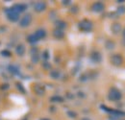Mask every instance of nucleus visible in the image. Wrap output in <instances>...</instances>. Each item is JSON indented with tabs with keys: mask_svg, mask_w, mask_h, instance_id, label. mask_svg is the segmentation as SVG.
I'll return each instance as SVG.
<instances>
[{
	"mask_svg": "<svg viewBox=\"0 0 125 120\" xmlns=\"http://www.w3.org/2000/svg\"><path fill=\"white\" fill-rule=\"evenodd\" d=\"M108 98L111 101H119L122 98V94L119 90L115 88H112L109 90V94H108Z\"/></svg>",
	"mask_w": 125,
	"mask_h": 120,
	"instance_id": "1",
	"label": "nucleus"
},
{
	"mask_svg": "<svg viewBox=\"0 0 125 120\" xmlns=\"http://www.w3.org/2000/svg\"><path fill=\"white\" fill-rule=\"evenodd\" d=\"M78 27L79 29L81 31H83V32H91L93 30L94 25H93L92 21H90L88 19H84V20L80 21L78 23Z\"/></svg>",
	"mask_w": 125,
	"mask_h": 120,
	"instance_id": "2",
	"label": "nucleus"
},
{
	"mask_svg": "<svg viewBox=\"0 0 125 120\" xmlns=\"http://www.w3.org/2000/svg\"><path fill=\"white\" fill-rule=\"evenodd\" d=\"M5 12H6L7 17H8V19H9L10 21H12V22H16V21L19 20V14L16 13V11L13 9V7L10 8V9H7Z\"/></svg>",
	"mask_w": 125,
	"mask_h": 120,
	"instance_id": "3",
	"label": "nucleus"
},
{
	"mask_svg": "<svg viewBox=\"0 0 125 120\" xmlns=\"http://www.w3.org/2000/svg\"><path fill=\"white\" fill-rule=\"evenodd\" d=\"M32 22V15L30 14H27L24 16L21 17V19L19 20V26L21 28H26L28 27Z\"/></svg>",
	"mask_w": 125,
	"mask_h": 120,
	"instance_id": "4",
	"label": "nucleus"
},
{
	"mask_svg": "<svg viewBox=\"0 0 125 120\" xmlns=\"http://www.w3.org/2000/svg\"><path fill=\"white\" fill-rule=\"evenodd\" d=\"M111 62L115 66H120L123 63V59L119 54H114L111 57Z\"/></svg>",
	"mask_w": 125,
	"mask_h": 120,
	"instance_id": "5",
	"label": "nucleus"
},
{
	"mask_svg": "<svg viewBox=\"0 0 125 120\" xmlns=\"http://www.w3.org/2000/svg\"><path fill=\"white\" fill-rule=\"evenodd\" d=\"M92 10L94 13H101L105 10V5L102 2H95L92 6Z\"/></svg>",
	"mask_w": 125,
	"mask_h": 120,
	"instance_id": "6",
	"label": "nucleus"
},
{
	"mask_svg": "<svg viewBox=\"0 0 125 120\" xmlns=\"http://www.w3.org/2000/svg\"><path fill=\"white\" fill-rule=\"evenodd\" d=\"M45 9H46V3H45V2L40 1V2H37V3L34 5V10H35L37 13H42V12H43Z\"/></svg>",
	"mask_w": 125,
	"mask_h": 120,
	"instance_id": "7",
	"label": "nucleus"
},
{
	"mask_svg": "<svg viewBox=\"0 0 125 120\" xmlns=\"http://www.w3.org/2000/svg\"><path fill=\"white\" fill-rule=\"evenodd\" d=\"M91 59L92 60L94 61V62H100L101 60H102V56H101V54L99 53V52H97V51H94L92 54H91Z\"/></svg>",
	"mask_w": 125,
	"mask_h": 120,
	"instance_id": "8",
	"label": "nucleus"
},
{
	"mask_svg": "<svg viewBox=\"0 0 125 120\" xmlns=\"http://www.w3.org/2000/svg\"><path fill=\"white\" fill-rule=\"evenodd\" d=\"M13 9L16 11V13L21 14V13L25 12V10L27 9V6L25 4H16V5L13 6Z\"/></svg>",
	"mask_w": 125,
	"mask_h": 120,
	"instance_id": "9",
	"label": "nucleus"
},
{
	"mask_svg": "<svg viewBox=\"0 0 125 120\" xmlns=\"http://www.w3.org/2000/svg\"><path fill=\"white\" fill-rule=\"evenodd\" d=\"M34 91L36 92V94L42 96V95H43L44 92H45V88H44L43 86H42V85H36L35 88H34Z\"/></svg>",
	"mask_w": 125,
	"mask_h": 120,
	"instance_id": "10",
	"label": "nucleus"
},
{
	"mask_svg": "<svg viewBox=\"0 0 125 120\" xmlns=\"http://www.w3.org/2000/svg\"><path fill=\"white\" fill-rule=\"evenodd\" d=\"M34 35H35V36L37 37V39L40 40L44 39V38L46 37V31L44 30V29H39V30H37L35 32Z\"/></svg>",
	"mask_w": 125,
	"mask_h": 120,
	"instance_id": "11",
	"label": "nucleus"
},
{
	"mask_svg": "<svg viewBox=\"0 0 125 120\" xmlns=\"http://www.w3.org/2000/svg\"><path fill=\"white\" fill-rule=\"evenodd\" d=\"M25 51H26V49H25V46L23 44H18L16 46V52L18 56H20V57L23 56V55L25 54Z\"/></svg>",
	"mask_w": 125,
	"mask_h": 120,
	"instance_id": "12",
	"label": "nucleus"
},
{
	"mask_svg": "<svg viewBox=\"0 0 125 120\" xmlns=\"http://www.w3.org/2000/svg\"><path fill=\"white\" fill-rule=\"evenodd\" d=\"M111 30H112V32H113L114 34L116 35V34L120 33V31H121V25H120L119 23H114V24H112Z\"/></svg>",
	"mask_w": 125,
	"mask_h": 120,
	"instance_id": "13",
	"label": "nucleus"
},
{
	"mask_svg": "<svg viewBox=\"0 0 125 120\" xmlns=\"http://www.w3.org/2000/svg\"><path fill=\"white\" fill-rule=\"evenodd\" d=\"M53 36H54V38H56L58 40H61V39H62L64 37V33H63L62 30L55 29V30L53 31Z\"/></svg>",
	"mask_w": 125,
	"mask_h": 120,
	"instance_id": "14",
	"label": "nucleus"
},
{
	"mask_svg": "<svg viewBox=\"0 0 125 120\" xmlns=\"http://www.w3.org/2000/svg\"><path fill=\"white\" fill-rule=\"evenodd\" d=\"M55 24H56L57 29H59V30H62V29L66 28V22H64L63 20H57Z\"/></svg>",
	"mask_w": 125,
	"mask_h": 120,
	"instance_id": "15",
	"label": "nucleus"
},
{
	"mask_svg": "<svg viewBox=\"0 0 125 120\" xmlns=\"http://www.w3.org/2000/svg\"><path fill=\"white\" fill-rule=\"evenodd\" d=\"M27 40H28V42H29V43H31V44H35L36 42H38V41H39V40L37 39V37H36L34 34H32V35H30V36H28Z\"/></svg>",
	"mask_w": 125,
	"mask_h": 120,
	"instance_id": "16",
	"label": "nucleus"
},
{
	"mask_svg": "<svg viewBox=\"0 0 125 120\" xmlns=\"http://www.w3.org/2000/svg\"><path fill=\"white\" fill-rule=\"evenodd\" d=\"M50 101L53 102V103H62V102H63V98L61 97V96L55 95V96H53V97L50 98Z\"/></svg>",
	"mask_w": 125,
	"mask_h": 120,
	"instance_id": "17",
	"label": "nucleus"
},
{
	"mask_svg": "<svg viewBox=\"0 0 125 120\" xmlns=\"http://www.w3.org/2000/svg\"><path fill=\"white\" fill-rule=\"evenodd\" d=\"M9 70L14 75H18L19 74V69L16 66H15V65H9Z\"/></svg>",
	"mask_w": 125,
	"mask_h": 120,
	"instance_id": "18",
	"label": "nucleus"
},
{
	"mask_svg": "<svg viewBox=\"0 0 125 120\" xmlns=\"http://www.w3.org/2000/svg\"><path fill=\"white\" fill-rule=\"evenodd\" d=\"M105 46H106V48H107V49L112 50V49H114V48H115V42H114V41H112V40H107V41H106Z\"/></svg>",
	"mask_w": 125,
	"mask_h": 120,
	"instance_id": "19",
	"label": "nucleus"
},
{
	"mask_svg": "<svg viewBox=\"0 0 125 120\" xmlns=\"http://www.w3.org/2000/svg\"><path fill=\"white\" fill-rule=\"evenodd\" d=\"M60 72L58 71V70H52L51 72H50V77H52L53 79H58L59 77H60Z\"/></svg>",
	"mask_w": 125,
	"mask_h": 120,
	"instance_id": "20",
	"label": "nucleus"
},
{
	"mask_svg": "<svg viewBox=\"0 0 125 120\" xmlns=\"http://www.w3.org/2000/svg\"><path fill=\"white\" fill-rule=\"evenodd\" d=\"M1 55H2L3 57L9 58V57H11V56H12V53H11V51H9V50L5 49V50H2V51H1Z\"/></svg>",
	"mask_w": 125,
	"mask_h": 120,
	"instance_id": "21",
	"label": "nucleus"
},
{
	"mask_svg": "<svg viewBox=\"0 0 125 120\" xmlns=\"http://www.w3.org/2000/svg\"><path fill=\"white\" fill-rule=\"evenodd\" d=\"M40 60V57H39V54H35V55H32L31 60L33 63H37Z\"/></svg>",
	"mask_w": 125,
	"mask_h": 120,
	"instance_id": "22",
	"label": "nucleus"
},
{
	"mask_svg": "<svg viewBox=\"0 0 125 120\" xmlns=\"http://www.w3.org/2000/svg\"><path fill=\"white\" fill-rule=\"evenodd\" d=\"M116 13H117L118 15H123V14H125V6H119V7L117 8Z\"/></svg>",
	"mask_w": 125,
	"mask_h": 120,
	"instance_id": "23",
	"label": "nucleus"
},
{
	"mask_svg": "<svg viewBox=\"0 0 125 120\" xmlns=\"http://www.w3.org/2000/svg\"><path fill=\"white\" fill-rule=\"evenodd\" d=\"M67 115L70 117V118H76L77 117V113L73 110H68L67 111Z\"/></svg>",
	"mask_w": 125,
	"mask_h": 120,
	"instance_id": "24",
	"label": "nucleus"
},
{
	"mask_svg": "<svg viewBox=\"0 0 125 120\" xmlns=\"http://www.w3.org/2000/svg\"><path fill=\"white\" fill-rule=\"evenodd\" d=\"M16 88H17V90H19L20 92H22V93H25V90H24L23 86H22L20 83H16Z\"/></svg>",
	"mask_w": 125,
	"mask_h": 120,
	"instance_id": "25",
	"label": "nucleus"
},
{
	"mask_svg": "<svg viewBox=\"0 0 125 120\" xmlns=\"http://www.w3.org/2000/svg\"><path fill=\"white\" fill-rule=\"evenodd\" d=\"M42 58H43L45 60H47L48 59H49V52H48L47 50H45V51L42 53Z\"/></svg>",
	"mask_w": 125,
	"mask_h": 120,
	"instance_id": "26",
	"label": "nucleus"
},
{
	"mask_svg": "<svg viewBox=\"0 0 125 120\" xmlns=\"http://www.w3.org/2000/svg\"><path fill=\"white\" fill-rule=\"evenodd\" d=\"M9 88H10L9 84H2V85H1V87H0V89H1L2 90H9Z\"/></svg>",
	"mask_w": 125,
	"mask_h": 120,
	"instance_id": "27",
	"label": "nucleus"
},
{
	"mask_svg": "<svg viewBox=\"0 0 125 120\" xmlns=\"http://www.w3.org/2000/svg\"><path fill=\"white\" fill-rule=\"evenodd\" d=\"M70 12H71V13H74V14H75V13H78V7H77V6L72 7L71 10H70Z\"/></svg>",
	"mask_w": 125,
	"mask_h": 120,
	"instance_id": "28",
	"label": "nucleus"
},
{
	"mask_svg": "<svg viewBox=\"0 0 125 120\" xmlns=\"http://www.w3.org/2000/svg\"><path fill=\"white\" fill-rule=\"evenodd\" d=\"M43 67L48 69V68H50V67H51V65H50V64H49L47 61H45V62H43Z\"/></svg>",
	"mask_w": 125,
	"mask_h": 120,
	"instance_id": "29",
	"label": "nucleus"
},
{
	"mask_svg": "<svg viewBox=\"0 0 125 120\" xmlns=\"http://www.w3.org/2000/svg\"><path fill=\"white\" fill-rule=\"evenodd\" d=\"M70 3H71V1H69V0H65V1H62V4H63V5H65V6H66V5H69Z\"/></svg>",
	"mask_w": 125,
	"mask_h": 120,
	"instance_id": "30",
	"label": "nucleus"
},
{
	"mask_svg": "<svg viewBox=\"0 0 125 120\" xmlns=\"http://www.w3.org/2000/svg\"><path fill=\"white\" fill-rule=\"evenodd\" d=\"M81 120H91V119H90L89 117H84V118H82Z\"/></svg>",
	"mask_w": 125,
	"mask_h": 120,
	"instance_id": "31",
	"label": "nucleus"
},
{
	"mask_svg": "<svg viewBox=\"0 0 125 120\" xmlns=\"http://www.w3.org/2000/svg\"><path fill=\"white\" fill-rule=\"evenodd\" d=\"M123 37H124V39H125V29L123 30Z\"/></svg>",
	"mask_w": 125,
	"mask_h": 120,
	"instance_id": "32",
	"label": "nucleus"
},
{
	"mask_svg": "<svg viewBox=\"0 0 125 120\" xmlns=\"http://www.w3.org/2000/svg\"><path fill=\"white\" fill-rule=\"evenodd\" d=\"M41 120H49V119H47V118H43V119H41Z\"/></svg>",
	"mask_w": 125,
	"mask_h": 120,
	"instance_id": "33",
	"label": "nucleus"
},
{
	"mask_svg": "<svg viewBox=\"0 0 125 120\" xmlns=\"http://www.w3.org/2000/svg\"><path fill=\"white\" fill-rule=\"evenodd\" d=\"M0 120H1V118H0Z\"/></svg>",
	"mask_w": 125,
	"mask_h": 120,
	"instance_id": "34",
	"label": "nucleus"
}]
</instances>
